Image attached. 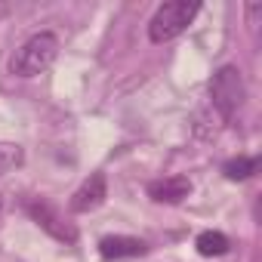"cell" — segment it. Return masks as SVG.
<instances>
[{
  "label": "cell",
  "instance_id": "cell-12",
  "mask_svg": "<svg viewBox=\"0 0 262 262\" xmlns=\"http://www.w3.org/2000/svg\"><path fill=\"white\" fill-rule=\"evenodd\" d=\"M4 13H7V7H0V16H4Z\"/></svg>",
  "mask_w": 262,
  "mask_h": 262
},
{
  "label": "cell",
  "instance_id": "cell-3",
  "mask_svg": "<svg viewBox=\"0 0 262 262\" xmlns=\"http://www.w3.org/2000/svg\"><path fill=\"white\" fill-rule=\"evenodd\" d=\"M210 99H213V108L219 111L222 120H231L244 99H247V86H244V77L234 65H222L213 77H210Z\"/></svg>",
  "mask_w": 262,
  "mask_h": 262
},
{
  "label": "cell",
  "instance_id": "cell-9",
  "mask_svg": "<svg viewBox=\"0 0 262 262\" xmlns=\"http://www.w3.org/2000/svg\"><path fill=\"white\" fill-rule=\"evenodd\" d=\"M256 170H259V158H231V161H225V167H222L225 179H231V182L250 179Z\"/></svg>",
  "mask_w": 262,
  "mask_h": 262
},
{
  "label": "cell",
  "instance_id": "cell-1",
  "mask_svg": "<svg viewBox=\"0 0 262 262\" xmlns=\"http://www.w3.org/2000/svg\"><path fill=\"white\" fill-rule=\"evenodd\" d=\"M56 56H59V37L53 31H37L10 59V74H16L22 80L37 77V74H43L56 62Z\"/></svg>",
  "mask_w": 262,
  "mask_h": 262
},
{
  "label": "cell",
  "instance_id": "cell-5",
  "mask_svg": "<svg viewBox=\"0 0 262 262\" xmlns=\"http://www.w3.org/2000/svg\"><path fill=\"white\" fill-rule=\"evenodd\" d=\"M105 198H108V182H105V176L102 173H93L74 194H71V213H93V210H99L102 204H105Z\"/></svg>",
  "mask_w": 262,
  "mask_h": 262
},
{
  "label": "cell",
  "instance_id": "cell-11",
  "mask_svg": "<svg viewBox=\"0 0 262 262\" xmlns=\"http://www.w3.org/2000/svg\"><path fill=\"white\" fill-rule=\"evenodd\" d=\"M0 216H4V194H0Z\"/></svg>",
  "mask_w": 262,
  "mask_h": 262
},
{
  "label": "cell",
  "instance_id": "cell-8",
  "mask_svg": "<svg viewBox=\"0 0 262 262\" xmlns=\"http://www.w3.org/2000/svg\"><path fill=\"white\" fill-rule=\"evenodd\" d=\"M194 247H198L201 256H225L231 244H228V237L222 231H201L198 241H194Z\"/></svg>",
  "mask_w": 262,
  "mask_h": 262
},
{
  "label": "cell",
  "instance_id": "cell-2",
  "mask_svg": "<svg viewBox=\"0 0 262 262\" xmlns=\"http://www.w3.org/2000/svg\"><path fill=\"white\" fill-rule=\"evenodd\" d=\"M198 4H188V0H170V4H161L148 22V37L151 43H170L179 34L188 31V25L198 16Z\"/></svg>",
  "mask_w": 262,
  "mask_h": 262
},
{
  "label": "cell",
  "instance_id": "cell-6",
  "mask_svg": "<svg viewBox=\"0 0 262 262\" xmlns=\"http://www.w3.org/2000/svg\"><path fill=\"white\" fill-rule=\"evenodd\" d=\"M148 244L139 237H126V234H108L99 241V253L102 259H133V256H145Z\"/></svg>",
  "mask_w": 262,
  "mask_h": 262
},
{
  "label": "cell",
  "instance_id": "cell-7",
  "mask_svg": "<svg viewBox=\"0 0 262 262\" xmlns=\"http://www.w3.org/2000/svg\"><path fill=\"white\" fill-rule=\"evenodd\" d=\"M191 194V179L188 176H167V179H155L148 185V198L158 204H179Z\"/></svg>",
  "mask_w": 262,
  "mask_h": 262
},
{
  "label": "cell",
  "instance_id": "cell-10",
  "mask_svg": "<svg viewBox=\"0 0 262 262\" xmlns=\"http://www.w3.org/2000/svg\"><path fill=\"white\" fill-rule=\"evenodd\" d=\"M22 161H25L22 145H16V142H0V176L10 173V170H16Z\"/></svg>",
  "mask_w": 262,
  "mask_h": 262
},
{
  "label": "cell",
  "instance_id": "cell-4",
  "mask_svg": "<svg viewBox=\"0 0 262 262\" xmlns=\"http://www.w3.org/2000/svg\"><path fill=\"white\" fill-rule=\"evenodd\" d=\"M25 210H28V213H31V219H34L43 231H50L56 241L74 244V228H68V225L62 222V216H59V210H56L53 204H47V201H28V204H25Z\"/></svg>",
  "mask_w": 262,
  "mask_h": 262
}]
</instances>
